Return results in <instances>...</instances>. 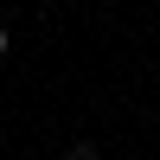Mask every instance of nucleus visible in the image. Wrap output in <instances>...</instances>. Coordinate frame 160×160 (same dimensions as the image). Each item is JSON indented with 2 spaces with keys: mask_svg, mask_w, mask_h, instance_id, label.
<instances>
[{
  "mask_svg": "<svg viewBox=\"0 0 160 160\" xmlns=\"http://www.w3.org/2000/svg\"><path fill=\"white\" fill-rule=\"evenodd\" d=\"M0 58H7V26H0Z\"/></svg>",
  "mask_w": 160,
  "mask_h": 160,
  "instance_id": "nucleus-2",
  "label": "nucleus"
},
{
  "mask_svg": "<svg viewBox=\"0 0 160 160\" xmlns=\"http://www.w3.org/2000/svg\"><path fill=\"white\" fill-rule=\"evenodd\" d=\"M64 160H96V148H71V154H64Z\"/></svg>",
  "mask_w": 160,
  "mask_h": 160,
  "instance_id": "nucleus-1",
  "label": "nucleus"
}]
</instances>
